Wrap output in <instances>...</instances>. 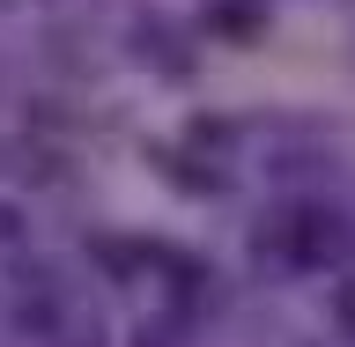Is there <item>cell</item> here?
Wrapping results in <instances>:
<instances>
[]
</instances>
